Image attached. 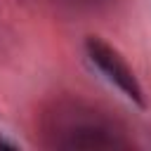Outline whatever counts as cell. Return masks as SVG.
<instances>
[{
	"mask_svg": "<svg viewBox=\"0 0 151 151\" xmlns=\"http://www.w3.org/2000/svg\"><path fill=\"white\" fill-rule=\"evenodd\" d=\"M40 144L47 149H127L134 139L111 111L83 97L50 99L35 120Z\"/></svg>",
	"mask_w": 151,
	"mask_h": 151,
	"instance_id": "cell-1",
	"label": "cell"
},
{
	"mask_svg": "<svg viewBox=\"0 0 151 151\" xmlns=\"http://www.w3.org/2000/svg\"><path fill=\"white\" fill-rule=\"evenodd\" d=\"M85 54L90 59V64L120 92L125 94L132 104H137L139 109L146 106V97H144V87L139 83V78L134 76V71L130 68V64L125 61V57L109 45L106 40H101L99 35H87L85 40Z\"/></svg>",
	"mask_w": 151,
	"mask_h": 151,
	"instance_id": "cell-2",
	"label": "cell"
},
{
	"mask_svg": "<svg viewBox=\"0 0 151 151\" xmlns=\"http://www.w3.org/2000/svg\"><path fill=\"white\" fill-rule=\"evenodd\" d=\"M57 5L71 9V12H80V14H99L111 9L118 0H54Z\"/></svg>",
	"mask_w": 151,
	"mask_h": 151,
	"instance_id": "cell-3",
	"label": "cell"
}]
</instances>
